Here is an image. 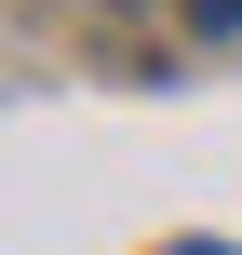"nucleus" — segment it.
<instances>
[{
    "mask_svg": "<svg viewBox=\"0 0 242 255\" xmlns=\"http://www.w3.org/2000/svg\"><path fill=\"white\" fill-rule=\"evenodd\" d=\"M189 13H202V27H242V0H189Z\"/></svg>",
    "mask_w": 242,
    "mask_h": 255,
    "instance_id": "nucleus-1",
    "label": "nucleus"
},
{
    "mask_svg": "<svg viewBox=\"0 0 242 255\" xmlns=\"http://www.w3.org/2000/svg\"><path fill=\"white\" fill-rule=\"evenodd\" d=\"M162 255H229V242H162Z\"/></svg>",
    "mask_w": 242,
    "mask_h": 255,
    "instance_id": "nucleus-2",
    "label": "nucleus"
}]
</instances>
